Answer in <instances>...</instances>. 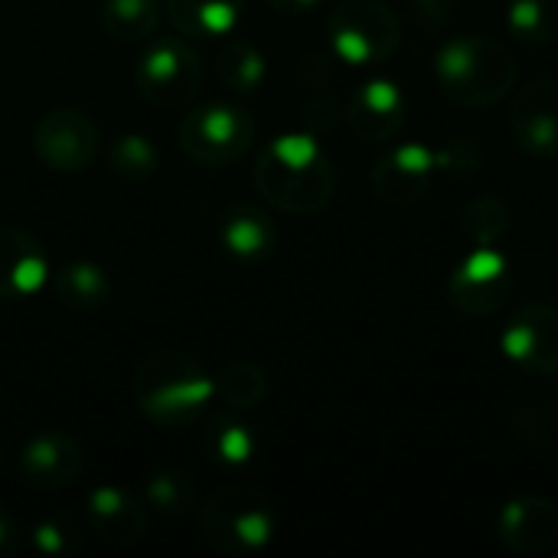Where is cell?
<instances>
[{
    "instance_id": "603a6c76",
    "label": "cell",
    "mask_w": 558,
    "mask_h": 558,
    "mask_svg": "<svg viewBox=\"0 0 558 558\" xmlns=\"http://www.w3.org/2000/svg\"><path fill=\"white\" fill-rule=\"evenodd\" d=\"M216 75L219 82L235 95H255L265 85L268 59L265 52L248 39H229L216 56Z\"/></svg>"
},
{
    "instance_id": "ac0fdd59",
    "label": "cell",
    "mask_w": 558,
    "mask_h": 558,
    "mask_svg": "<svg viewBox=\"0 0 558 558\" xmlns=\"http://www.w3.org/2000/svg\"><path fill=\"white\" fill-rule=\"evenodd\" d=\"M85 526L108 546H134L147 533V510L124 487H95L85 500Z\"/></svg>"
},
{
    "instance_id": "484cf974",
    "label": "cell",
    "mask_w": 558,
    "mask_h": 558,
    "mask_svg": "<svg viewBox=\"0 0 558 558\" xmlns=\"http://www.w3.org/2000/svg\"><path fill=\"white\" fill-rule=\"evenodd\" d=\"M507 26L523 46H549L558 39V0H510Z\"/></svg>"
},
{
    "instance_id": "9c48e42d",
    "label": "cell",
    "mask_w": 558,
    "mask_h": 558,
    "mask_svg": "<svg viewBox=\"0 0 558 558\" xmlns=\"http://www.w3.org/2000/svg\"><path fill=\"white\" fill-rule=\"evenodd\" d=\"M101 150L98 124L78 108H52L33 128V154L52 173H82Z\"/></svg>"
},
{
    "instance_id": "ffe728a7",
    "label": "cell",
    "mask_w": 558,
    "mask_h": 558,
    "mask_svg": "<svg viewBox=\"0 0 558 558\" xmlns=\"http://www.w3.org/2000/svg\"><path fill=\"white\" fill-rule=\"evenodd\" d=\"M245 0H167L173 29L186 39L229 36L242 20Z\"/></svg>"
},
{
    "instance_id": "8fae6325",
    "label": "cell",
    "mask_w": 558,
    "mask_h": 558,
    "mask_svg": "<svg viewBox=\"0 0 558 558\" xmlns=\"http://www.w3.org/2000/svg\"><path fill=\"white\" fill-rule=\"evenodd\" d=\"M500 350L530 376L558 373V311L546 304L520 307L504 327Z\"/></svg>"
},
{
    "instance_id": "7402d4cb",
    "label": "cell",
    "mask_w": 558,
    "mask_h": 558,
    "mask_svg": "<svg viewBox=\"0 0 558 558\" xmlns=\"http://www.w3.org/2000/svg\"><path fill=\"white\" fill-rule=\"evenodd\" d=\"M258 435L239 415H216L206 428V451L219 468H248L258 458Z\"/></svg>"
},
{
    "instance_id": "8992f818",
    "label": "cell",
    "mask_w": 558,
    "mask_h": 558,
    "mask_svg": "<svg viewBox=\"0 0 558 558\" xmlns=\"http://www.w3.org/2000/svg\"><path fill=\"white\" fill-rule=\"evenodd\" d=\"M327 39L347 65H379L402 46V20L386 0H340L327 20Z\"/></svg>"
},
{
    "instance_id": "d6a6232c",
    "label": "cell",
    "mask_w": 558,
    "mask_h": 558,
    "mask_svg": "<svg viewBox=\"0 0 558 558\" xmlns=\"http://www.w3.org/2000/svg\"><path fill=\"white\" fill-rule=\"evenodd\" d=\"M301 82L307 85V88H314V92H320L327 82H330V62H327V56H304V62H301Z\"/></svg>"
},
{
    "instance_id": "8d00e7d4",
    "label": "cell",
    "mask_w": 558,
    "mask_h": 558,
    "mask_svg": "<svg viewBox=\"0 0 558 558\" xmlns=\"http://www.w3.org/2000/svg\"><path fill=\"white\" fill-rule=\"evenodd\" d=\"M0 461H3V451H0Z\"/></svg>"
},
{
    "instance_id": "e575fe53",
    "label": "cell",
    "mask_w": 558,
    "mask_h": 558,
    "mask_svg": "<svg viewBox=\"0 0 558 558\" xmlns=\"http://www.w3.org/2000/svg\"><path fill=\"white\" fill-rule=\"evenodd\" d=\"M271 10H278V13H288V16H301V13H311V10H317L324 0H265Z\"/></svg>"
},
{
    "instance_id": "f1b7e54d",
    "label": "cell",
    "mask_w": 558,
    "mask_h": 558,
    "mask_svg": "<svg viewBox=\"0 0 558 558\" xmlns=\"http://www.w3.org/2000/svg\"><path fill=\"white\" fill-rule=\"evenodd\" d=\"M510 435L530 451H553L558 448V405L530 402L510 415Z\"/></svg>"
},
{
    "instance_id": "74e56055",
    "label": "cell",
    "mask_w": 558,
    "mask_h": 558,
    "mask_svg": "<svg viewBox=\"0 0 558 558\" xmlns=\"http://www.w3.org/2000/svg\"><path fill=\"white\" fill-rule=\"evenodd\" d=\"M556 376H558V373H556Z\"/></svg>"
},
{
    "instance_id": "4fadbf2b",
    "label": "cell",
    "mask_w": 558,
    "mask_h": 558,
    "mask_svg": "<svg viewBox=\"0 0 558 558\" xmlns=\"http://www.w3.org/2000/svg\"><path fill=\"white\" fill-rule=\"evenodd\" d=\"M510 134L533 157H558V78H536L517 92Z\"/></svg>"
},
{
    "instance_id": "30bf717a",
    "label": "cell",
    "mask_w": 558,
    "mask_h": 558,
    "mask_svg": "<svg viewBox=\"0 0 558 558\" xmlns=\"http://www.w3.org/2000/svg\"><path fill=\"white\" fill-rule=\"evenodd\" d=\"M435 150L425 144H399L376 157L369 170L373 196L389 209H412L428 196V186L435 180Z\"/></svg>"
},
{
    "instance_id": "cb8c5ba5",
    "label": "cell",
    "mask_w": 558,
    "mask_h": 558,
    "mask_svg": "<svg viewBox=\"0 0 558 558\" xmlns=\"http://www.w3.org/2000/svg\"><path fill=\"white\" fill-rule=\"evenodd\" d=\"M105 160H108V170L128 183H147L160 170V150L154 147L147 134H137V131L118 134L108 144Z\"/></svg>"
},
{
    "instance_id": "277c9868",
    "label": "cell",
    "mask_w": 558,
    "mask_h": 558,
    "mask_svg": "<svg viewBox=\"0 0 558 558\" xmlns=\"http://www.w3.org/2000/svg\"><path fill=\"white\" fill-rule=\"evenodd\" d=\"M203 543L229 558H248L262 553L275 536L271 500L245 484L219 487L196 513Z\"/></svg>"
},
{
    "instance_id": "6da1fadb",
    "label": "cell",
    "mask_w": 558,
    "mask_h": 558,
    "mask_svg": "<svg viewBox=\"0 0 558 558\" xmlns=\"http://www.w3.org/2000/svg\"><path fill=\"white\" fill-rule=\"evenodd\" d=\"M252 183L268 206L291 216H314L330 206L337 170L314 134L294 131L262 147L252 167Z\"/></svg>"
},
{
    "instance_id": "f546056e",
    "label": "cell",
    "mask_w": 558,
    "mask_h": 558,
    "mask_svg": "<svg viewBox=\"0 0 558 558\" xmlns=\"http://www.w3.org/2000/svg\"><path fill=\"white\" fill-rule=\"evenodd\" d=\"M435 167L448 177H474L484 167V147L474 137H451L435 150Z\"/></svg>"
},
{
    "instance_id": "5b68a950",
    "label": "cell",
    "mask_w": 558,
    "mask_h": 558,
    "mask_svg": "<svg viewBox=\"0 0 558 558\" xmlns=\"http://www.w3.org/2000/svg\"><path fill=\"white\" fill-rule=\"evenodd\" d=\"M255 134L258 128L248 108L232 101H209L183 114L177 128V144L196 167L219 170L242 160L252 150Z\"/></svg>"
},
{
    "instance_id": "4316f807",
    "label": "cell",
    "mask_w": 558,
    "mask_h": 558,
    "mask_svg": "<svg viewBox=\"0 0 558 558\" xmlns=\"http://www.w3.org/2000/svg\"><path fill=\"white\" fill-rule=\"evenodd\" d=\"M513 226V213L500 196H474L461 213V232L471 245H497Z\"/></svg>"
},
{
    "instance_id": "52a82bcc",
    "label": "cell",
    "mask_w": 558,
    "mask_h": 558,
    "mask_svg": "<svg viewBox=\"0 0 558 558\" xmlns=\"http://www.w3.org/2000/svg\"><path fill=\"white\" fill-rule=\"evenodd\" d=\"M203 59L186 43V36H154L134 62L137 95L160 111H177L190 105L203 88Z\"/></svg>"
},
{
    "instance_id": "4dcf8cb0",
    "label": "cell",
    "mask_w": 558,
    "mask_h": 558,
    "mask_svg": "<svg viewBox=\"0 0 558 558\" xmlns=\"http://www.w3.org/2000/svg\"><path fill=\"white\" fill-rule=\"evenodd\" d=\"M29 546H33V553H39V556L62 558L72 556V553L78 549V536H75L62 520L52 517V520H39V523L33 526Z\"/></svg>"
},
{
    "instance_id": "9a60e30c",
    "label": "cell",
    "mask_w": 558,
    "mask_h": 558,
    "mask_svg": "<svg viewBox=\"0 0 558 558\" xmlns=\"http://www.w3.org/2000/svg\"><path fill=\"white\" fill-rule=\"evenodd\" d=\"M500 543L513 556H546L558 546V504L549 497H513L497 520Z\"/></svg>"
},
{
    "instance_id": "83f0119b",
    "label": "cell",
    "mask_w": 558,
    "mask_h": 558,
    "mask_svg": "<svg viewBox=\"0 0 558 558\" xmlns=\"http://www.w3.org/2000/svg\"><path fill=\"white\" fill-rule=\"evenodd\" d=\"M144 500L160 517H183L196 500V481L180 468H160L147 477Z\"/></svg>"
},
{
    "instance_id": "d4e9b609",
    "label": "cell",
    "mask_w": 558,
    "mask_h": 558,
    "mask_svg": "<svg viewBox=\"0 0 558 558\" xmlns=\"http://www.w3.org/2000/svg\"><path fill=\"white\" fill-rule=\"evenodd\" d=\"M216 399L235 412L258 409L268 399V373L255 363H229L216 379H213Z\"/></svg>"
},
{
    "instance_id": "44dd1931",
    "label": "cell",
    "mask_w": 558,
    "mask_h": 558,
    "mask_svg": "<svg viewBox=\"0 0 558 558\" xmlns=\"http://www.w3.org/2000/svg\"><path fill=\"white\" fill-rule=\"evenodd\" d=\"M167 0H101V26L118 43H144L157 33Z\"/></svg>"
},
{
    "instance_id": "836d02e7",
    "label": "cell",
    "mask_w": 558,
    "mask_h": 558,
    "mask_svg": "<svg viewBox=\"0 0 558 558\" xmlns=\"http://www.w3.org/2000/svg\"><path fill=\"white\" fill-rule=\"evenodd\" d=\"M451 3H454V0H412L418 20L428 23V26H441V23L451 16Z\"/></svg>"
},
{
    "instance_id": "1f68e13d",
    "label": "cell",
    "mask_w": 558,
    "mask_h": 558,
    "mask_svg": "<svg viewBox=\"0 0 558 558\" xmlns=\"http://www.w3.org/2000/svg\"><path fill=\"white\" fill-rule=\"evenodd\" d=\"M301 118H304V131H307V134H314V137H320V134H327V131H333V128L340 124L343 111H340V105H337V98H333V95L314 92V98H307V101H304Z\"/></svg>"
},
{
    "instance_id": "d6986e66",
    "label": "cell",
    "mask_w": 558,
    "mask_h": 558,
    "mask_svg": "<svg viewBox=\"0 0 558 558\" xmlns=\"http://www.w3.org/2000/svg\"><path fill=\"white\" fill-rule=\"evenodd\" d=\"M52 301L69 314H95L111 301V278L95 262H65L49 275Z\"/></svg>"
},
{
    "instance_id": "d590c367",
    "label": "cell",
    "mask_w": 558,
    "mask_h": 558,
    "mask_svg": "<svg viewBox=\"0 0 558 558\" xmlns=\"http://www.w3.org/2000/svg\"><path fill=\"white\" fill-rule=\"evenodd\" d=\"M16 549V523L10 520V513L0 504V558L10 556Z\"/></svg>"
},
{
    "instance_id": "e0dca14e",
    "label": "cell",
    "mask_w": 558,
    "mask_h": 558,
    "mask_svg": "<svg viewBox=\"0 0 558 558\" xmlns=\"http://www.w3.org/2000/svg\"><path fill=\"white\" fill-rule=\"evenodd\" d=\"M216 239L222 252L239 265H262L278 248V226L275 219L255 203H229L219 213Z\"/></svg>"
},
{
    "instance_id": "3957f363",
    "label": "cell",
    "mask_w": 558,
    "mask_h": 558,
    "mask_svg": "<svg viewBox=\"0 0 558 558\" xmlns=\"http://www.w3.org/2000/svg\"><path fill=\"white\" fill-rule=\"evenodd\" d=\"M435 78L441 95L458 108H494L520 82L513 52L481 33H464L438 49Z\"/></svg>"
},
{
    "instance_id": "2e32d148",
    "label": "cell",
    "mask_w": 558,
    "mask_h": 558,
    "mask_svg": "<svg viewBox=\"0 0 558 558\" xmlns=\"http://www.w3.org/2000/svg\"><path fill=\"white\" fill-rule=\"evenodd\" d=\"M46 248L20 226L0 222V301H26L49 284Z\"/></svg>"
},
{
    "instance_id": "7c38bea8",
    "label": "cell",
    "mask_w": 558,
    "mask_h": 558,
    "mask_svg": "<svg viewBox=\"0 0 558 558\" xmlns=\"http://www.w3.org/2000/svg\"><path fill=\"white\" fill-rule=\"evenodd\" d=\"M343 118H347L350 131L360 141L386 144L405 128L409 98L392 78H369L350 95V101L343 108Z\"/></svg>"
},
{
    "instance_id": "ba28073f",
    "label": "cell",
    "mask_w": 558,
    "mask_h": 558,
    "mask_svg": "<svg viewBox=\"0 0 558 558\" xmlns=\"http://www.w3.org/2000/svg\"><path fill=\"white\" fill-rule=\"evenodd\" d=\"M513 294V268L494 245H474L448 278V301L464 317H490Z\"/></svg>"
},
{
    "instance_id": "5bb4252c",
    "label": "cell",
    "mask_w": 558,
    "mask_h": 558,
    "mask_svg": "<svg viewBox=\"0 0 558 558\" xmlns=\"http://www.w3.org/2000/svg\"><path fill=\"white\" fill-rule=\"evenodd\" d=\"M85 468L82 445L59 428L33 435L20 451V474L36 490H65Z\"/></svg>"
},
{
    "instance_id": "7a4b0ae2",
    "label": "cell",
    "mask_w": 558,
    "mask_h": 558,
    "mask_svg": "<svg viewBox=\"0 0 558 558\" xmlns=\"http://www.w3.org/2000/svg\"><path fill=\"white\" fill-rule=\"evenodd\" d=\"M131 399L150 425L177 432L203 418L216 389L213 376L190 353L157 350L134 369Z\"/></svg>"
}]
</instances>
